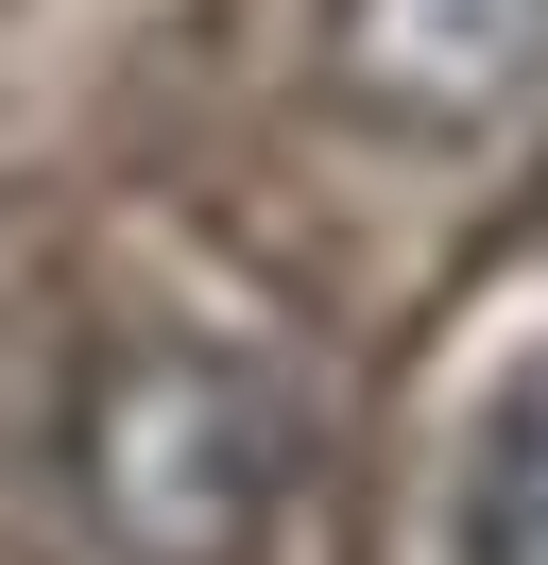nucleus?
Listing matches in <instances>:
<instances>
[{
  "label": "nucleus",
  "instance_id": "f03ea898",
  "mask_svg": "<svg viewBox=\"0 0 548 565\" xmlns=\"http://www.w3.org/2000/svg\"><path fill=\"white\" fill-rule=\"evenodd\" d=\"M326 70H342V104H377L394 138H497L548 86V0H342Z\"/></svg>",
  "mask_w": 548,
  "mask_h": 565
},
{
  "label": "nucleus",
  "instance_id": "7ed1b4c3",
  "mask_svg": "<svg viewBox=\"0 0 548 565\" xmlns=\"http://www.w3.org/2000/svg\"><path fill=\"white\" fill-rule=\"evenodd\" d=\"M463 565H548V394H531V412H497V446H479Z\"/></svg>",
  "mask_w": 548,
  "mask_h": 565
},
{
  "label": "nucleus",
  "instance_id": "f257e3e1",
  "mask_svg": "<svg viewBox=\"0 0 548 565\" xmlns=\"http://www.w3.org/2000/svg\"><path fill=\"white\" fill-rule=\"evenodd\" d=\"M68 497L120 565H257L292 497V394L223 343H120L68 394Z\"/></svg>",
  "mask_w": 548,
  "mask_h": 565
}]
</instances>
